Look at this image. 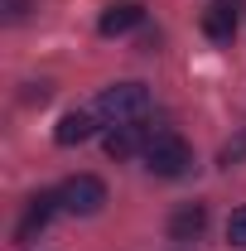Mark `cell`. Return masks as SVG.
I'll return each mask as SVG.
<instances>
[{"instance_id": "6da1fadb", "label": "cell", "mask_w": 246, "mask_h": 251, "mask_svg": "<svg viewBox=\"0 0 246 251\" xmlns=\"http://www.w3.org/2000/svg\"><path fill=\"white\" fill-rule=\"evenodd\" d=\"M101 121H140L145 111H150V87H140V82H116V87H106V92L97 97V106H92Z\"/></svg>"}, {"instance_id": "7a4b0ae2", "label": "cell", "mask_w": 246, "mask_h": 251, "mask_svg": "<svg viewBox=\"0 0 246 251\" xmlns=\"http://www.w3.org/2000/svg\"><path fill=\"white\" fill-rule=\"evenodd\" d=\"M188 164H193V150H188L184 135H174V130H154V140L145 145V169L159 174V179H179Z\"/></svg>"}, {"instance_id": "3957f363", "label": "cell", "mask_w": 246, "mask_h": 251, "mask_svg": "<svg viewBox=\"0 0 246 251\" xmlns=\"http://www.w3.org/2000/svg\"><path fill=\"white\" fill-rule=\"evenodd\" d=\"M58 208L73 213V218H92V213L106 208V184H101L97 174H73V179L58 188Z\"/></svg>"}, {"instance_id": "277c9868", "label": "cell", "mask_w": 246, "mask_h": 251, "mask_svg": "<svg viewBox=\"0 0 246 251\" xmlns=\"http://www.w3.org/2000/svg\"><path fill=\"white\" fill-rule=\"evenodd\" d=\"M150 140H154V130H150V126L125 121V126H116V130L106 135V155H111V159H130V155H140Z\"/></svg>"}, {"instance_id": "5b68a950", "label": "cell", "mask_w": 246, "mask_h": 251, "mask_svg": "<svg viewBox=\"0 0 246 251\" xmlns=\"http://www.w3.org/2000/svg\"><path fill=\"white\" fill-rule=\"evenodd\" d=\"M53 208H58V193H39V198H29L25 218H20V227H15V242H20V247H29L34 232H44V227H49Z\"/></svg>"}, {"instance_id": "8992f818", "label": "cell", "mask_w": 246, "mask_h": 251, "mask_svg": "<svg viewBox=\"0 0 246 251\" xmlns=\"http://www.w3.org/2000/svg\"><path fill=\"white\" fill-rule=\"evenodd\" d=\"M203 34L213 44H232L237 39V10H232V0H213L203 10Z\"/></svg>"}, {"instance_id": "52a82bcc", "label": "cell", "mask_w": 246, "mask_h": 251, "mask_svg": "<svg viewBox=\"0 0 246 251\" xmlns=\"http://www.w3.org/2000/svg\"><path fill=\"white\" fill-rule=\"evenodd\" d=\"M92 135H97V111H82V106L68 111L58 121V130H53L58 145H82V140H92Z\"/></svg>"}, {"instance_id": "ba28073f", "label": "cell", "mask_w": 246, "mask_h": 251, "mask_svg": "<svg viewBox=\"0 0 246 251\" xmlns=\"http://www.w3.org/2000/svg\"><path fill=\"white\" fill-rule=\"evenodd\" d=\"M203 227H208V208H203V203H184V208L169 218V237H174V242H193V237H203Z\"/></svg>"}, {"instance_id": "9c48e42d", "label": "cell", "mask_w": 246, "mask_h": 251, "mask_svg": "<svg viewBox=\"0 0 246 251\" xmlns=\"http://www.w3.org/2000/svg\"><path fill=\"white\" fill-rule=\"evenodd\" d=\"M140 20H145V10L125 0V5H111V10H106V15L97 20V29L106 34V39H116V34H130L135 25H140Z\"/></svg>"}, {"instance_id": "30bf717a", "label": "cell", "mask_w": 246, "mask_h": 251, "mask_svg": "<svg viewBox=\"0 0 246 251\" xmlns=\"http://www.w3.org/2000/svg\"><path fill=\"white\" fill-rule=\"evenodd\" d=\"M227 242L246 251V208H237V213L227 218Z\"/></svg>"}, {"instance_id": "8fae6325", "label": "cell", "mask_w": 246, "mask_h": 251, "mask_svg": "<svg viewBox=\"0 0 246 251\" xmlns=\"http://www.w3.org/2000/svg\"><path fill=\"white\" fill-rule=\"evenodd\" d=\"M5 5V20H25V10H29V0H0Z\"/></svg>"}]
</instances>
